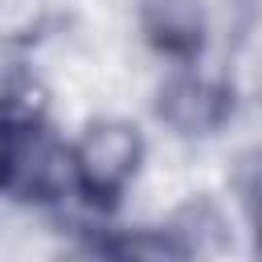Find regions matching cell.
<instances>
[{"mask_svg":"<svg viewBox=\"0 0 262 262\" xmlns=\"http://www.w3.org/2000/svg\"><path fill=\"white\" fill-rule=\"evenodd\" d=\"M147 33L156 45L172 53H192L205 37V4L201 0H147Z\"/></svg>","mask_w":262,"mask_h":262,"instance_id":"cell-4","label":"cell"},{"mask_svg":"<svg viewBox=\"0 0 262 262\" xmlns=\"http://www.w3.org/2000/svg\"><path fill=\"white\" fill-rule=\"evenodd\" d=\"M233 111L229 90L209 74H176L160 90V119L180 135H209Z\"/></svg>","mask_w":262,"mask_h":262,"instance_id":"cell-3","label":"cell"},{"mask_svg":"<svg viewBox=\"0 0 262 262\" xmlns=\"http://www.w3.org/2000/svg\"><path fill=\"white\" fill-rule=\"evenodd\" d=\"M139 156H143V139L131 123H119V119L90 123L86 135L78 139V147L70 151L74 184L90 201H115L127 188V180L135 176Z\"/></svg>","mask_w":262,"mask_h":262,"instance_id":"cell-1","label":"cell"},{"mask_svg":"<svg viewBox=\"0 0 262 262\" xmlns=\"http://www.w3.org/2000/svg\"><path fill=\"white\" fill-rule=\"evenodd\" d=\"M0 151H4V123H0Z\"/></svg>","mask_w":262,"mask_h":262,"instance_id":"cell-5","label":"cell"},{"mask_svg":"<svg viewBox=\"0 0 262 262\" xmlns=\"http://www.w3.org/2000/svg\"><path fill=\"white\" fill-rule=\"evenodd\" d=\"M74 184L70 151L41 127H4L0 151V188L25 201H49Z\"/></svg>","mask_w":262,"mask_h":262,"instance_id":"cell-2","label":"cell"}]
</instances>
